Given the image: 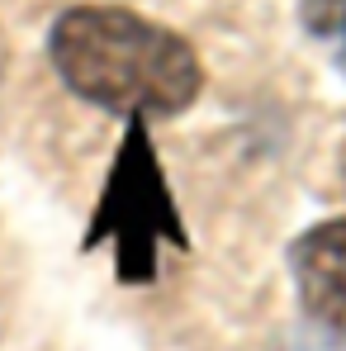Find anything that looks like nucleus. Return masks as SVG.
<instances>
[{
	"mask_svg": "<svg viewBox=\"0 0 346 351\" xmlns=\"http://www.w3.org/2000/svg\"><path fill=\"white\" fill-rule=\"evenodd\" d=\"M289 266H294V285L304 308L332 328L346 332V219H328L289 247Z\"/></svg>",
	"mask_w": 346,
	"mask_h": 351,
	"instance_id": "obj_3",
	"label": "nucleus"
},
{
	"mask_svg": "<svg viewBox=\"0 0 346 351\" xmlns=\"http://www.w3.org/2000/svg\"><path fill=\"white\" fill-rule=\"evenodd\" d=\"M105 242L114 247V271L123 285H147L157 276L162 242L190 247L166 171H162L152 133H147V119H128L114 147V162H110V176H105V190H100V204L90 214L86 252L105 247Z\"/></svg>",
	"mask_w": 346,
	"mask_h": 351,
	"instance_id": "obj_2",
	"label": "nucleus"
},
{
	"mask_svg": "<svg viewBox=\"0 0 346 351\" xmlns=\"http://www.w3.org/2000/svg\"><path fill=\"white\" fill-rule=\"evenodd\" d=\"M62 86L123 119H166L195 105L204 66L195 48L123 5H71L48 34Z\"/></svg>",
	"mask_w": 346,
	"mask_h": 351,
	"instance_id": "obj_1",
	"label": "nucleus"
}]
</instances>
